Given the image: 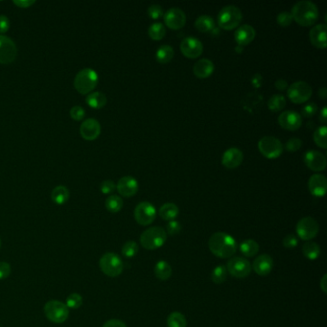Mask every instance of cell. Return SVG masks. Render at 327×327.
<instances>
[{"mask_svg":"<svg viewBox=\"0 0 327 327\" xmlns=\"http://www.w3.org/2000/svg\"><path fill=\"white\" fill-rule=\"evenodd\" d=\"M208 248L212 253L219 258H231L236 250L237 243L231 234L226 232H216L208 240Z\"/></svg>","mask_w":327,"mask_h":327,"instance_id":"obj_1","label":"cell"},{"mask_svg":"<svg viewBox=\"0 0 327 327\" xmlns=\"http://www.w3.org/2000/svg\"><path fill=\"white\" fill-rule=\"evenodd\" d=\"M291 15L293 17V20H295L298 24L308 27L312 26L317 22L318 19V10L317 6L313 2L303 0L294 5Z\"/></svg>","mask_w":327,"mask_h":327,"instance_id":"obj_2","label":"cell"},{"mask_svg":"<svg viewBox=\"0 0 327 327\" xmlns=\"http://www.w3.org/2000/svg\"><path fill=\"white\" fill-rule=\"evenodd\" d=\"M167 240V233L161 227H152L143 231L140 235V244L147 250L161 248Z\"/></svg>","mask_w":327,"mask_h":327,"instance_id":"obj_3","label":"cell"},{"mask_svg":"<svg viewBox=\"0 0 327 327\" xmlns=\"http://www.w3.org/2000/svg\"><path fill=\"white\" fill-rule=\"evenodd\" d=\"M98 74L92 68L81 69L74 79V87L81 94H89L98 84Z\"/></svg>","mask_w":327,"mask_h":327,"instance_id":"obj_4","label":"cell"},{"mask_svg":"<svg viewBox=\"0 0 327 327\" xmlns=\"http://www.w3.org/2000/svg\"><path fill=\"white\" fill-rule=\"evenodd\" d=\"M243 20V14L236 6H226L218 15V24L222 29L231 31L240 25Z\"/></svg>","mask_w":327,"mask_h":327,"instance_id":"obj_5","label":"cell"},{"mask_svg":"<svg viewBox=\"0 0 327 327\" xmlns=\"http://www.w3.org/2000/svg\"><path fill=\"white\" fill-rule=\"evenodd\" d=\"M99 267L104 275L110 278H116L122 274L124 264L118 254L115 252H106L99 260Z\"/></svg>","mask_w":327,"mask_h":327,"instance_id":"obj_6","label":"cell"},{"mask_svg":"<svg viewBox=\"0 0 327 327\" xmlns=\"http://www.w3.org/2000/svg\"><path fill=\"white\" fill-rule=\"evenodd\" d=\"M43 311L47 319L54 323H63L69 317V309L67 304L59 300H49L45 303Z\"/></svg>","mask_w":327,"mask_h":327,"instance_id":"obj_7","label":"cell"},{"mask_svg":"<svg viewBox=\"0 0 327 327\" xmlns=\"http://www.w3.org/2000/svg\"><path fill=\"white\" fill-rule=\"evenodd\" d=\"M258 149L263 156L275 159L283 153V145L281 141L274 136H264L258 142Z\"/></svg>","mask_w":327,"mask_h":327,"instance_id":"obj_8","label":"cell"},{"mask_svg":"<svg viewBox=\"0 0 327 327\" xmlns=\"http://www.w3.org/2000/svg\"><path fill=\"white\" fill-rule=\"evenodd\" d=\"M226 268L231 277L238 279L248 278L252 269L250 261L240 256L230 258Z\"/></svg>","mask_w":327,"mask_h":327,"instance_id":"obj_9","label":"cell"},{"mask_svg":"<svg viewBox=\"0 0 327 327\" xmlns=\"http://www.w3.org/2000/svg\"><path fill=\"white\" fill-rule=\"evenodd\" d=\"M313 94L311 86L302 81L292 84L288 88L287 95L289 99L295 104H303L307 102Z\"/></svg>","mask_w":327,"mask_h":327,"instance_id":"obj_10","label":"cell"},{"mask_svg":"<svg viewBox=\"0 0 327 327\" xmlns=\"http://www.w3.org/2000/svg\"><path fill=\"white\" fill-rule=\"evenodd\" d=\"M319 226L317 222L312 217H304L298 222L296 231L298 237L303 241L313 240L318 233Z\"/></svg>","mask_w":327,"mask_h":327,"instance_id":"obj_11","label":"cell"},{"mask_svg":"<svg viewBox=\"0 0 327 327\" xmlns=\"http://www.w3.org/2000/svg\"><path fill=\"white\" fill-rule=\"evenodd\" d=\"M135 221L140 226H149L156 217V210L154 205L149 202H139L134 211Z\"/></svg>","mask_w":327,"mask_h":327,"instance_id":"obj_12","label":"cell"},{"mask_svg":"<svg viewBox=\"0 0 327 327\" xmlns=\"http://www.w3.org/2000/svg\"><path fill=\"white\" fill-rule=\"evenodd\" d=\"M18 55V48L13 39L0 35V64L8 65L13 63Z\"/></svg>","mask_w":327,"mask_h":327,"instance_id":"obj_13","label":"cell"},{"mask_svg":"<svg viewBox=\"0 0 327 327\" xmlns=\"http://www.w3.org/2000/svg\"><path fill=\"white\" fill-rule=\"evenodd\" d=\"M181 51L186 58H199L203 51L202 41L194 37L185 38L181 42Z\"/></svg>","mask_w":327,"mask_h":327,"instance_id":"obj_14","label":"cell"},{"mask_svg":"<svg viewBox=\"0 0 327 327\" xmlns=\"http://www.w3.org/2000/svg\"><path fill=\"white\" fill-rule=\"evenodd\" d=\"M303 160L308 168L315 172L323 171L326 168L327 160L325 155L316 150H310L306 152V154H304Z\"/></svg>","mask_w":327,"mask_h":327,"instance_id":"obj_15","label":"cell"},{"mask_svg":"<svg viewBox=\"0 0 327 327\" xmlns=\"http://www.w3.org/2000/svg\"><path fill=\"white\" fill-rule=\"evenodd\" d=\"M279 124L287 131H297L302 125V117L294 111L283 112L279 116Z\"/></svg>","mask_w":327,"mask_h":327,"instance_id":"obj_16","label":"cell"},{"mask_svg":"<svg viewBox=\"0 0 327 327\" xmlns=\"http://www.w3.org/2000/svg\"><path fill=\"white\" fill-rule=\"evenodd\" d=\"M164 22L168 28L180 30L183 28L186 22V16L183 11L179 8H171L164 15Z\"/></svg>","mask_w":327,"mask_h":327,"instance_id":"obj_17","label":"cell"},{"mask_svg":"<svg viewBox=\"0 0 327 327\" xmlns=\"http://www.w3.org/2000/svg\"><path fill=\"white\" fill-rule=\"evenodd\" d=\"M80 134L86 140H95L101 134V125L94 118H87L80 127Z\"/></svg>","mask_w":327,"mask_h":327,"instance_id":"obj_18","label":"cell"},{"mask_svg":"<svg viewBox=\"0 0 327 327\" xmlns=\"http://www.w3.org/2000/svg\"><path fill=\"white\" fill-rule=\"evenodd\" d=\"M118 193L125 198H131L135 196L138 191V183L135 178L131 176L122 177L116 184Z\"/></svg>","mask_w":327,"mask_h":327,"instance_id":"obj_19","label":"cell"},{"mask_svg":"<svg viewBox=\"0 0 327 327\" xmlns=\"http://www.w3.org/2000/svg\"><path fill=\"white\" fill-rule=\"evenodd\" d=\"M251 269L258 276L266 277L269 275L274 269V260L269 254H261L253 261Z\"/></svg>","mask_w":327,"mask_h":327,"instance_id":"obj_20","label":"cell"},{"mask_svg":"<svg viewBox=\"0 0 327 327\" xmlns=\"http://www.w3.org/2000/svg\"><path fill=\"white\" fill-rule=\"evenodd\" d=\"M326 24H317L314 26L309 33V39L311 43L317 48H326Z\"/></svg>","mask_w":327,"mask_h":327,"instance_id":"obj_21","label":"cell"},{"mask_svg":"<svg viewBox=\"0 0 327 327\" xmlns=\"http://www.w3.org/2000/svg\"><path fill=\"white\" fill-rule=\"evenodd\" d=\"M308 188L310 193L315 197H323L326 193L327 180L323 175L315 174L308 182Z\"/></svg>","mask_w":327,"mask_h":327,"instance_id":"obj_22","label":"cell"},{"mask_svg":"<svg viewBox=\"0 0 327 327\" xmlns=\"http://www.w3.org/2000/svg\"><path fill=\"white\" fill-rule=\"evenodd\" d=\"M244 159V154L237 148L227 150L222 157V164L228 169H235L240 166Z\"/></svg>","mask_w":327,"mask_h":327,"instance_id":"obj_23","label":"cell"},{"mask_svg":"<svg viewBox=\"0 0 327 327\" xmlns=\"http://www.w3.org/2000/svg\"><path fill=\"white\" fill-rule=\"evenodd\" d=\"M255 30L248 24H244L235 31L234 39L239 46H246L255 38Z\"/></svg>","mask_w":327,"mask_h":327,"instance_id":"obj_24","label":"cell"},{"mask_svg":"<svg viewBox=\"0 0 327 327\" xmlns=\"http://www.w3.org/2000/svg\"><path fill=\"white\" fill-rule=\"evenodd\" d=\"M193 72L199 79L210 77L214 72V64L208 59H202L194 65Z\"/></svg>","mask_w":327,"mask_h":327,"instance_id":"obj_25","label":"cell"},{"mask_svg":"<svg viewBox=\"0 0 327 327\" xmlns=\"http://www.w3.org/2000/svg\"><path fill=\"white\" fill-rule=\"evenodd\" d=\"M180 213V209L177 204L173 202H166L158 210L159 217L164 221H174Z\"/></svg>","mask_w":327,"mask_h":327,"instance_id":"obj_26","label":"cell"},{"mask_svg":"<svg viewBox=\"0 0 327 327\" xmlns=\"http://www.w3.org/2000/svg\"><path fill=\"white\" fill-rule=\"evenodd\" d=\"M172 272L171 265L165 260L158 261L154 266V276L160 281H167L172 277Z\"/></svg>","mask_w":327,"mask_h":327,"instance_id":"obj_27","label":"cell"},{"mask_svg":"<svg viewBox=\"0 0 327 327\" xmlns=\"http://www.w3.org/2000/svg\"><path fill=\"white\" fill-rule=\"evenodd\" d=\"M69 196H70L69 190H68V187L65 185L56 186L51 193L52 201L59 205L65 204L66 202H68Z\"/></svg>","mask_w":327,"mask_h":327,"instance_id":"obj_28","label":"cell"},{"mask_svg":"<svg viewBox=\"0 0 327 327\" xmlns=\"http://www.w3.org/2000/svg\"><path fill=\"white\" fill-rule=\"evenodd\" d=\"M86 102H87V105L91 106L92 108L99 110V108H102L106 106V96L103 92H100V91L90 92L87 96Z\"/></svg>","mask_w":327,"mask_h":327,"instance_id":"obj_29","label":"cell"},{"mask_svg":"<svg viewBox=\"0 0 327 327\" xmlns=\"http://www.w3.org/2000/svg\"><path fill=\"white\" fill-rule=\"evenodd\" d=\"M239 250L244 256L253 257L259 251V245L256 241L253 240V239H247L241 243Z\"/></svg>","mask_w":327,"mask_h":327,"instance_id":"obj_30","label":"cell"},{"mask_svg":"<svg viewBox=\"0 0 327 327\" xmlns=\"http://www.w3.org/2000/svg\"><path fill=\"white\" fill-rule=\"evenodd\" d=\"M302 253L308 260H317L320 255V247L316 242L307 241L302 247Z\"/></svg>","mask_w":327,"mask_h":327,"instance_id":"obj_31","label":"cell"},{"mask_svg":"<svg viewBox=\"0 0 327 327\" xmlns=\"http://www.w3.org/2000/svg\"><path fill=\"white\" fill-rule=\"evenodd\" d=\"M195 27L202 33H208L215 28V22L211 17L202 15L195 21Z\"/></svg>","mask_w":327,"mask_h":327,"instance_id":"obj_32","label":"cell"},{"mask_svg":"<svg viewBox=\"0 0 327 327\" xmlns=\"http://www.w3.org/2000/svg\"><path fill=\"white\" fill-rule=\"evenodd\" d=\"M174 49L170 45H161L156 50L155 59L160 64H168L174 58Z\"/></svg>","mask_w":327,"mask_h":327,"instance_id":"obj_33","label":"cell"},{"mask_svg":"<svg viewBox=\"0 0 327 327\" xmlns=\"http://www.w3.org/2000/svg\"><path fill=\"white\" fill-rule=\"evenodd\" d=\"M148 35L154 40H161L166 35V28L162 23L154 22L149 27Z\"/></svg>","mask_w":327,"mask_h":327,"instance_id":"obj_34","label":"cell"},{"mask_svg":"<svg viewBox=\"0 0 327 327\" xmlns=\"http://www.w3.org/2000/svg\"><path fill=\"white\" fill-rule=\"evenodd\" d=\"M106 208L112 213H117L120 211L123 207V200L121 197L117 195H111L106 198Z\"/></svg>","mask_w":327,"mask_h":327,"instance_id":"obj_35","label":"cell"},{"mask_svg":"<svg viewBox=\"0 0 327 327\" xmlns=\"http://www.w3.org/2000/svg\"><path fill=\"white\" fill-rule=\"evenodd\" d=\"M167 326L187 327L186 317L180 312H172L167 317Z\"/></svg>","mask_w":327,"mask_h":327,"instance_id":"obj_36","label":"cell"},{"mask_svg":"<svg viewBox=\"0 0 327 327\" xmlns=\"http://www.w3.org/2000/svg\"><path fill=\"white\" fill-rule=\"evenodd\" d=\"M286 106V99L283 95L280 94H276L274 96L269 98V102H268V107L271 112L278 113L280 112L281 110H283Z\"/></svg>","mask_w":327,"mask_h":327,"instance_id":"obj_37","label":"cell"},{"mask_svg":"<svg viewBox=\"0 0 327 327\" xmlns=\"http://www.w3.org/2000/svg\"><path fill=\"white\" fill-rule=\"evenodd\" d=\"M228 277V270L226 266L218 265L212 270L211 279L215 284H222L226 281Z\"/></svg>","mask_w":327,"mask_h":327,"instance_id":"obj_38","label":"cell"},{"mask_svg":"<svg viewBox=\"0 0 327 327\" xmlns=\"http://www.w3.org/2000/svg\"><path fill=\"white\" fill-rule=\"evenodd\" d=\"M327 128L325 126L318 127L317 130L314 133V141L315 143L322 148L326 149L327 148V139H326Z\"/></svg>","mask_w":327,"mask_h":327,"instance_id":"obj_39","label":"cell"},{"mask_svg":"<svg viewBox=\"0 0 327 327\" xmlns=\"http://www.w3.org/2000/svg\"><path fill=\"white\" fill-rule=\"evenodd\" d=\"M138 245L135 241H127L122 247V255L126 258H133L138 252Z\"/></svg>","mask_w":327,"mask_h":327,"instance_id":"obj_40","label":"cell"},{"mask_svg":"<svg viewBox=\"0 0 327 327\" xmlns=\"http://www.w3.org/2000/svg\"><path fill=\"white\" fill-rule=\"evenodd\" d=\"M66 304H67L68 309H78V308L81 307L83 304V298L80 294L73 293L68 296Z\"/></svg>","mask_w":327,"mask_h":327,"instance_id":"obj_41","label":"cell"},{"mask_svg":"<svg viewBox=\"0 0 327 327\" xmlns=\"http://www.w3.org/2000/svg\"><path fill=\"white\" fill-rule=\"evenodd\" d=\"M282 244L284 246V248L288 249V250H292L295 249L298 245V237L295 234H287L282 241Z\"/></svg>","mask_w":327,"mask_h":327,"instance_id":"obj_42","label":"cell"},{"mask_svg":"<svg viewBox=\"0 0 327 327\" xmlns=\"http://www.w3.org/2000/svg\"><path fill=\"white\" fill-rule=\"evenodd\" d=\"M277 20H278V23H279L280 26L287 27V26L292 24V22H293V17L291 15V13L282 12V13H280L279 16H278Z\"/></svg>","mask_w":327,"mask_h":327,"instance_id":"obj_43","label":"cell"},{"mask_svg":"<svg viewBox=\"0 0 327 327\" xmlns=\"http://www.w3.org/2000/svg\"><path fill=\"white\" fill-rule=\"evenodd\" d=\"M301 146H302V141L299 138L294 137L287 141V143L285 145V148L288 152L294 153V152L298 151L301 148Z\"/></svg>","mask_w":327,"mask_h":327,"instance_id":"obj_44","label":"cell"},{"mask_svg":"<svg viewBox=\"0 0 327 327\" xmlns=\"http://www.w3.org/2000/svg\"><path fill=\"white\" fill-rule=\"evenodd\" d=\"M69 115H70L72 119H74L76 121H80V120H82L85 117L86 112L83 108V106H74L71 107V110L69 112Z\"/></svg>","mask_w":327,"mask_h":327,"instance_id":"obj_45","label":"cell"},{"mask_svg":"<svg viewBox=\"0 0 327 327\" xmlns=\"http://www.w3.org/2000/svg\"><path fill=\"white\" fill-rule=\"evenodd\" d=\"M148 15L153 20H158L164 16V10L159 5H152L148 8Z\"/></svg>","mask_w":327,"mask_h":327,"instance_id":"obj_46","label":"cell"},{"mask_svg":"<svg viewBox=\"0 0 327 327\" xmlns=\"http://www.w3.org/2000/svg\"><path fill=\"white\" fill-rule=\"evenodd\" d=\"M182 231V226L181 224L176 220L174 221H170L168 223L167 227H166V233H168L169 235H177L178 233H180V231Z\"/></svg>","mask_w":327,"mask_h":327,"instance_id":"obj_47","label":"cell"},{"mask_svg":"<svg viewBox=\"0 0 327 327\" xmlns=\"http://www.w3.org/2000/svg\"><path fill=\"white\" fill-rule=\"evenodd\" d=\"M116 184L111 180H106L100 184V190L103 194H111L116 190Z\"/></svg>","mask_w":327,"mask_h":327,"instance_id":"obj_48","label":"cell"},{"mask_svg":"<svg viewBox=\"0 0 327 327\" xmlns=\"http://www.w3.org/2000/svg\"><path fill=\"white\" fill-rule=\"evenodd\" d=\"M317 106L316 103H309L306 106H303L301 114L304 117H312L317 114Z\"/></svg>","mask_w":327,"mask_h":327,"instance_id":"obj_49","label":"cell"},{"mask_svg":"<svg viewBox=\"0 0 327 327\" xmlns=\"http://www.w3.org/2000/svg\"><path fill=\"white\" fill-rule=\"evenodd\" d=\"M11 265L7 262H0V280L7 279L11 275Z\"/></svg>","mask_w":327,"mask_h":327,"instance_id":"obj_50","label":"cell"},{"mask_svg":"<svg viewBox=\"0 0 327 327\" xmlns=\"http://www.w3.org/2000/svg\"><path fill=\"white\" fill-rule=\"evenodd\" d=\"M10 29V20L5 15H0V34H5Z\"/></svg>","mask_w":327,"mask_h":327,"instance_id":"obj_51","label":"cell"},{"mask_svg":"<svg viewBox=\"0 0 327 327\" xmlns=\"http://www.w3.org/2000/svg\"><path fill=\"white\" fill-rule=\"evenodd\" d=\"M103 327H127L125 322H123L120 319H116V318H113L106 321L104 323Z\"/></svg>","mask_w":327,"mask_h":327,"instance_id":"obj_52","label":"cell"},{"mask_svg":"<svg viewBox=\"0 0 327 327\" xmlns=\"http://www.w3.org/2000/svg\"><path fill=\"white\" fill-rule=\"evenodd\" d=\"M35 3V0H14V4L19 6L20 8H28Z\"/></svg>","mask_w":327,"mask_h":327,"instance_id":"obj_53","label":"cell"},{"mask_svg":"<svg viewBox=\"0 0 327 327\" xmlns=\"http://www.w3.org/2000/svg\"><path fill=\"white\" fill-rule=\"evenodd\" d=\"M275 87H277V89H279V90H284V89H286V87H288V84H287V82L285 81V80H283V79H279V80H278L277 82H276V84H275Z\"/></svg>","mask_w":327,"mask_h":327,"instance_id":"obj_54","label":"cell"},{"mask_svg":"<svg viewBox=\"0 0 327 327\" xmlns=\"http://www.w3.org/2000/svg\"><path fill=\"white\" fill-rule=\"evenodd\" d=\"M319 288L323 292V294H327V275H323L322 279H320Z\"/></svg>","mask_w":327,"mask_h":327,"instance_id":"obj_55","label":"cell"},{"mask_svg":"<svg viewBox=\"0 0 327 327\" xmlns=\"http://www.w3.org/2000/svg\"><path fill=\"white\" fill-rule=\"evenodd\" d=\"M318 119L321 123H326L327 120V114H326V106H323L320 114H319V116H318Z\"/></svg>","mask_w":327,"mask_h":327,"instance_id":"obj_56","label":"cell"},{"mask_svg":"<svg viewBox=\"0 0 327 327\" xmlns=\"http://www.w3.org/2000/svg\"><path fill=\"white\" fill-rule=\"evenodd\" d=\"M318 95L321 97L322 99H325L326 98V88L325 87H322L318 90Z\"/></svg>","mask_w":327,"mask_h":327,"instance_id":"obj_57","label":"cell"},{"mask_svg":"<svg viewBox=\"0 0 327 327\" xmlns=\"http://www.w3.org/2000/svg\"><path fill=\"white\" fill-rule=\"evenodd\" d=\"M0 247H1V240H0Z\"/></svg>","mask_w":327,"mask_h":327,"instance_id":"obj_58","label":"cell"},{"mask_svg":"<svg viewBox=\"0 0 327 327\" xmlns=\"http://www.w3.org/2000/svg\"><path fill=\"white\" fill-rule=\"evenodd\" d=\"M0 327H1V326H0Z\"/></svg>","mask_w":327,"mask_h":327,"instance_id":"obj_59","label":"cell"}]
</instances>
